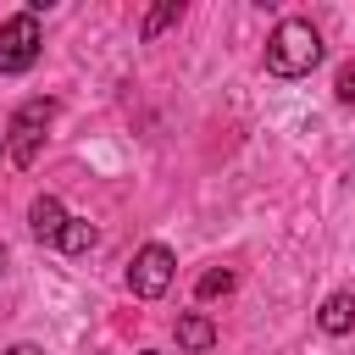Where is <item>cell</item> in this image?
Returning a JSON list of instances; mask_svg holds the SVG:
<instances>
[{"label":"cell","instance_id":"obj_2","mask_svg":"<svg viewBox=\"0 0 355 355\" xmlns=\"http://www.w3.org/2000/svg\"><path fill=\"white\" fill-rule=\"evenodd\" d=\"M50 116H55V100H50V94H39V100H22V105H17L11 128H6V155H11L17 166H33V161H39V144H44Z\"/></svg>","mask_w":355,"mask_h":355},{"label":"cell","instance_id":"obj_8","mask_svg":"<svg viewBox=\"0 0 355 355\" xmlns=\"http://www.w3.org/2000/svg\"><path fill=\"white\" fill-rule=\"evenodd\" d=\"M178 17H183V0H161V6L144 17V28H139V33H144V39H161V33H166Z\"/></svg>","mask_w":355,"mask_h":355},{"label":"cell","instance_id":"obj_9","mask_svg":"<svg viewBox=\"0 0 355 355\" xmlns=\"http://www.w3.org/2000/svg\"><path fill=\"white\" fill-rule=\"evenodd\" d=\"M89 244H94V222L72 216V222H67V233H61V250H67V255H83Z\"/></svg>","mask_w":355,"mask_h":355},{"label":"cell","instance_id":"obj_6","mask_svg":"<svg viewBox=\"0 0 355 355\" xmlns=\"http://www.w3.org/2000/svg\"><path fill=\"white\" fill-rule=\"evenodd\" d=\"M316 327H322L327 338H344V333L355 327V294H349V288L327 294V300H322V311H316Z\"/></svg>","mask_w":355,"mask_h":355},{"label":"cell","instance_id":"obj_7","mask_svg":"<svg viewBox=\"0 0 355 355\" xmlns=\"http://www.w3.org/2000/svg\"><path fill=\"white\" fill-rule=\"evenodd\" d=\"M178 344H183L189 355H205V349L216 344V327H211V316H200V311L178 316Z\"/></svg>","mask_w":355,"mask_h":355},{"label":"cell","instance_id":"obj_1","mask_svg":"<svg viewBox=\"0 0 355 355\" xmlns=\"http://www.w3.org/2000/svg\"><path fill=\"white\" fill-rule=\"evenodd\" d=\"M322 61V33L305 22V17H283L266 39V72L277 78H305L311 67Z\"/></svg>","mask_w":355,"mask_h":355},{"label":"cell","instance_id":"obj_14","mask_svg":"<svg viewBox=\"0 0 355 355\" xmlns=\"http://www.w3.org/2000/svg\"><path fill=\"white\" fill-rule=\"evenodd\" d=\"M0 150H6V133H0Z\"/></svg>","mask_w":355,"mask_h":355},{"label":"cell","instance_id":"obj_13","mask_svg":"<svg viewBox=\"0 0 355 355\" xmlns=\"http://www.w3.org/2000/svg\"><path fill=\"white\" fill-rule=\"evenodd\" d=\"M139 355H161V349H139Z\"/></svg>","mask_w":355,"mask_h":355},{"label":"cell","instance_id":"obj_12","mask_svg":"<svg viewBox=\"0 0 355 355\" xmlns=\"http://www.w3.org/2000/svg\"><path fill=\"white\" fill-rule=\"evenodd\" d=\"M6 355H44V349H39V344H11Z\"/></svg>","mask_w":355,"mask_h":355},{"label":"cell","instance_id":"obj_11","mask_svg":"<svg viewBox=\"0 0 355 355\" xmlns=\"http://www.w3.org/2000/svg\"><path fill=\"white\" fill-rule=\"evenodd\" d=\"M333 94H338L344 105H355V61H344V67H338V78H333Z\"/></svg>","mask_w":355,"mask_h":355},{"label":"cell","instance_id":"obj_10","mask_svg":"<svg viewBox=\"0 0 355 355\" xmlns=\"http://www.w3.org/2000/svg\"><path fill=\"white\" fill-rule=\"evenodd\" d=\"M227 288H233V272H227V266H211L194 294H200V300H216V294H227Z\"/></svg>","mask_w":355,"mask_h":355},{"label":"cell","instance_id":"obj_3","mask_svg":"<svg viewBox=\"0 0 355 355\" xmlns=\"http://www.w3.org/2000/svg\"><path fill=\"white\" fill-rule=\"evenodd\" d=\"M172 277H178V255H172L166 244H144V250L133 255V266H128V288H133L139 300H161V294L172 288Z\"/></svg>","mask_w":355,"mask_h":355},{"label":"cell","instance_id":"obj_4","mask_svg":"<svg viewBox=\"0 0 355 355\" xmlns=\"http://www.w3.org/2000/svg\"><path fill=\"white\" fill-rule=\"evenodd\" d=\"M33 61H39V17L17 11L11 22H0V78L28 72Z\"/></svg>","mask_w":355,"mask_h":355},{"label":"cell","instance_id":"obj_5","mask_svg":"<svg viewBox=\"0 0 355 355\" xmlns=\"http://www.w3.org/2000/svg\"><path fill=\"white\" fill-rule=\"evenodd\" d=\"M67 205L55 200V194H39L33 205H28V227H33V239H44V244H61V233H67Z\"/></svg>","mask_w":355,"mask_h":355}]
</instances>
